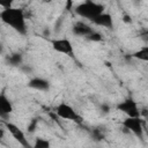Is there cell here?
Instances as JSON below:
<instances>
[{
	"label": "cell",
	"instance_id": "cell-1",
	"mask_svg": "<svg viewBox=\"0 0 148 148\" xmlns=\"http://www.w3.org/2000/svg\"><path fill=\"white\" fill-rule=\"evenodd\" d=\"M0 18L3 23L12 27L15 31L21 35L27 34V25H25V17L24 13L20 8H6L2 9L0 13Z\"/></svg>",
	"mask_w": 148,
	"mask_h": 148
},
{
	"label": "cell",
	"instance_id": "cell-2",
	"mask_svg": "<svg viewBox=\"0 0 148 148\" xmlns=\"http://www.w3.org/2000/svg\"><path fill=\"white\" fill-rule=\"evenodd\" d=\"M103 9H104V7L102 5L88 0V1H84V2L80 3L75 8V12L81 17H84V18H88V20L92 21L98 15H101L103 13Z\"/></svg>",
	"mask_w": 148,
	"mask_h": 148
},
{
	"label": "cell",
	"instance_id": "cell-3",
	"mask_svg": "<svg viewBox=\"0 0 148 148\" xmlns=\"http://www.w3.org/2000/svg\"><path fill=\"white\" fill-rule=\"evenodd\" d=\"M56 114L62 119H68V120H73L76 124H81L82 123V117L80 114L76 113V111L67 103L62 102L59 105H57L56 108Z\"/></svg>",
	"mask_w": 148,
	"mask_h": 148
},
{
	"label": "cell",
	"instance_id": "cell-4",
	"mask_svg": "<svg viewBox=\"0 0 148 148\" xmlns=\"http://www.w3.org/2000/svg\"><path fill=\"white\" fill-rule=\"evenodd\" d=\"M3 125L6 126L7 131L12 134V136H13L23 148H32L31 145L29 143V141H28V139H27L24 132H23L17 125H15V124H13V123H8V121H5Z\"/></svg>",
	"mask_w": 148,
	"mask_h": 148
},
{
	"label": "cell",
	"instance_id": "cell-5",
	"mask_svg": "<svg viewBox=\"0 0 148 148\" xmlns=\"http://www.w3.org/2000/svg\"><path fill=\"white\" fill-rule=\"evenodd\" d=\"M117 110L125 113L127 117H140V110L133 98H126L117 105Z\"/></svg>",
	"mask_w": 148,
	"mask_h": 148
},
{
	"label": "cell",
	"instance_id": "cell-6",
	"mask_svg": "<svg viewBox=\"0 0 148 148\" xmlns=\"http://www.w3.org/2000/svg\"><path fill=\"white\" fill-rule=\"evenodd\" d=\"M123 126L125 130L134 133L138 136H142L143 133V127H142V120L140 117H127L126 119L123 120Z\"/></svg>",
	"mask_w": 148,
	"mask_h": 148
},
{
	"label": "cell",
	"instance_id": "cell-7",
	"mask_svg": "<svg viewBox=\"0 0 148 148\" xmlns=\"http://www.w3.org/2000/svg\"><path fill=\"white\" fill-rule=\"evenodd\" d=\"M51 43H52V47H53L54 51H57L59 53L68 54V56L73 54V46H72V43L68 39H66V38L53 39Z\"/></svg>",
	"mask_w": 148,
	"mask_h": 148
},
{
	"label": "cell",
	"instance_id": "cell-8",
	"mask_svg": "<svg viewBox=\"0 0 148 148\" xmlns=\"http://www.w3.org/2000/svg\"><path fill=\"white\" fill-rule=\"evenodd\" d=\"M12 112H13V105L9 98H7L5 94H1L0 95V116L5 118L9 116Z\"/></svg>",
	"mask_w": 148,
	"mask_h": 148
},
{
	"label": "cell",
	"instance_id": "cell-9",
	"mask_svg": "<svg viewBox=\"0 0 148 148\" xmlns=\"http://www.w3.org/2000/svg\"><path fill=\"white\" fill-rule=\"evenodd\" d=\"M92 22L99 27H104V28H113V20L112 16L108 13H102L101 15H98L95 20H92Z\"/></svg>",
	"mask_w": 148,
	"mask_h": 148
},
{
	"label": "cell",
	"instance_id": "cell-10",
	"mask_svg": "<svg viewBox=\"0 0 148 148\" xmlns=\"http://www.w3.org/2000/svg\"><path fill=\"white\" fill-rule=\"evenodd\" d=\"M28 87L36 89V90H42V91H47L50 89V83L49 81L42 79V77H34L29 81Z\"/></svg>",
	"mask_w": 148,
	"mask_h": 148
},
{
	"label": "cell",
	"instance_id": "cell-11",
	"mask_svg": "<svg viewBox=\"0 0 148 148\" xmlns=\"http://www.w3.org/2000/svg\"><path fill=\"white\" fill-rule=\"evenodd\" d=\"M73 32H74L75 35H77V36L88 37V36H89L90 34H92L94 31H92V29H91L88 24H86V23H83V22H77V23H75L74 27H73Z\"/></svg>",
	"mask_w": 148,
	"mask_h": 148
},
{
	"label": "cell",
	"instance_id": "cell-12",
	"mask_svg": "<svg viewBox=\"0 0 148 148\" xmlns=\"http://www.w3.org/2000/svg\"><path fill=\"white\" fill-rule=\"evenodd\" d=\"M132 57L142 61H148V46H142L140 50L135 51L132 54Z\"/></svg>",
	"mask_w": 148,
	"mask_h": 148
},
{
	"label": "cell",
	"instance_id": "cell-13",
	"mask_svg": "<svg viewBox=\"0 0 148 148\" xmlns=\"http://www.w3.org/2000/svg\"><path fill=\"white\" fill-rule=\"evenodd\" d=\"M22 54L21 53H13L7 58V61L10 66H20L22 64Z\"/></svg>",
	"mask_w": 148,
	"mask_h": 148
},
{
	"label": "cell",
	"instance_id": "cell-14",
	"mask_svg": "<svg viewBox=\"0 0 148 148\" xmlns=\"http://www.w3.org/2000/svg\"><path fill=\"white\" fill-rule=\"evenodd\" d=\"M50 141L44 138H36L32 148H50Z\"/></svg>",
	"mask_w": 148,
	"mask_h": 148
},
{
	"label": "cell",
	"instance_id": "cell-15",
	"mask_svg": "<svg viewBox=\"0 0 148 148\" xmlns=\"http://www.w3.org/2000/svg\"><path fill=\"white\" fill-rule=\"evenodd\" d=\"M91 136H92V139H94L95 141H102V140L105 138V134H104V132H103L102 128L96 127V128L92 130V132H91Z\"/></svg>",
	"mask_w": 148,
	"mask_h": 148
},
{
	"label": "cell",
	"instance_id": "cell-16",
	"mask_svg": "<svg viewBox=\"0 0 148 148\" xmlns=\"http://www.w3.org/2000/svg\"><path fill=\"white\" fill-rule=\"evenodd\" d=\"M88 40H91V42H101L102 40V35L99 32H96L94 31L92 34H90L88 37H87Z\"/></svg>",
	"mask_w": 148,
	"mask_h": 148
},
{
	"label": "cell",
	"instance_id": "cell-17",
	"mask_svg": "<svg viewBox=\"0 0 148 148\" xmlns=\"http://www.w3.org/2000/svg\"><path fill=\"white\" fill-rule=\"evenodd\" d=\"M36 127H37V119L34 118V119L30 121V124L28 125V131H29L30 133H32V132L36 130Z\"/></svg>",
	"mask_w": 148,
	"mask_h": 148
},
{
	"label": "cell",
	"instance_id": "cell-18",
	"mask_svg": "<svg viewBox=\"0 0 148 148\" xmlns=\"http://www.w3.org/2000/svg\"><path fill=\"white\" fill-rule=\"evenodd\" d=\"M101 110H102L104 113H108V112L110 111V106H109L108 104H102V105H101Z\"/></svg>",
	"mask_w": 148,
	"mask_h": 148
},
{
	"label": "cell",
	"instance_id": "cell-19",
	"mask_svg": "<svg viewBox=\"0 0 148 148\" xmlns=\"http://www.w3.org/2000/svg\"><path fill=\"white\" fill-rule=\"evenodd\" d=\"M123 21H124L125 23H131V22H132V18H131L130 15H124V16H123Z\"/></svg>",
	"mask_w": 148,
	"mask_h": 148
},
{
	"label": "cell",
	"instance_id": "cell-20",
	"mask_svg": "<svg viewBox=\"0 0 148 148\" xmlns=\"http://www.w3.org/2000/svg\"><path fill=\"white\" fill-rule=\"evenodd\" d=\"M72 6H73V2H72L71 0H68V1H66V7H65V9L69 10V9H72Z\"/></svg>",
	"mask_w": 148,
	"mask_h": 148
}]
</instances>
